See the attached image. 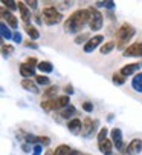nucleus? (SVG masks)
Listing matches in <instances>:
<instances>
[{
  "mask_svg": "<svg viewBox=\"0 0 142 155\" xmlns=\"http://www.w3.org/2000/svg\"><path fill=\"white\" fill-rule=\"evenodd\" d=\"M41 150H43V144H40V143L34 144V147H32L34 155H41Z\"/></svg>",
  "mask_w": 142,
  "mask_h": 155,
  "instance_id": "obj_37",
  "label": "nucleus"
},
{
  "mask_svg": "<svg viewBox=\"0 0 142 155\" xmlns=\"http://www.w3.org/2000/svg\"><path fill=\"white\" fill-rule=\"evenodd\" d=\"M67 155H83L80 150H77V149H70V152L67 153Z\"/></svg>",
  "mask_w": 142,
  "mask_h": 155,
  "instance_id": "obj_44",
  "label": "nucleus"
},
{
  "mask_svg": "<svg viewBox=\"0 0 142 155\" xmlns=\"http://www.w3.org/2000/svg\"><path fill=\"white\" fill-rule=\"evenodd\" d=\"M75 114H77L75 106H74V104H69V106H66V107L61 109V114H60V115H61L63 118H67V120H69V118H72Z\"/></svg>",
  "mask_w": 142,
  "mask_h": 155,
  "instance_id": "obj_20",
  "label": "nucleus"
},
{
  "mask_svg": "<svg viewBox=\"0 0 142 155\" xmlns=\"http://www.w3.org/2000/svg\"><path fill=\"white\" fill-rule=\"evenodd\" d=\"M113 141H112V138L109 140V138H106V140H103V141H98V149H99V152H103L104 155H112V150H113Z\"/></svg>",
  "mask_w": 142,
  "mask_h": 155,
  "instance_id": "obj_13",
  "label": "nucleus"
},
{
  "mask_svg": "<svg viewBox=\"0 0 142 155\" xmlns=\"http://www.w3.org/2000/svg\"><path fill=\"white\" fill-rule=\"evenodd\" d=\"M104 6L107 9H113L115 8V0H103V2H96V8Z\"/></svg>",
  "mask_w": 142,
  "mask_h": 155,
  "instance_id": "obj_31",
  "label": "nucleus"
},
{
  "mask_svg": "<svg viewBox=\"0 0 142 155\" xmlns=\"http://www.w3.org/2000/svg\"><path fill=\"white\" fill-rule=\"evenodd\" d=\"M69 104H70L69 95H60V97L55 98V106H57V109H63V107H66V106H69Z\"/></svg>",
  "mask_w": 142,
  "mask_h": 155,
  "instance_id": "obj_23",
  "label": "nucleus"
},
{
  "mask_svg": "<svg viewBox=\"0 0 142 155\" xmlns=\"http://www.w3.org/2000/svg\"><path fill=\"white\" fill-rule=\"evenodd\" d=\"M0 15H2V18H3V21H6V23L12 28V29H17V26H18V18L12 14V11H9L8 8H2V11H0Z\"/></svg>",
  "mask_w": 142,
  "mask_h": 155,
  "instance_id": "obj_7",
  "label": "nucleus"
},
{
  "mask_svg": "<svg viewBox=\"0 0 142 155\" xmlns=\"http://www.w3.org/2000/svg\"><path fill=\"white\" fill-rule=\"evenodd\" d=\"M12 40H14L15 43H20V41H21V34H20L18 31H14V35H12Z\"/></svg>",
  "mask_w": 142,
  "mask_h": 155,
  "instance_id": "obj_41",
  "label": "nucleus"
},
{
  "mask_svg": "<svg viewBox=\"0 0 142 155\" xmlns=\"http://www.w3.org/2000/svg\"><path fill=\"white\" fill-rule=\"evenodd\" d=\"M107 135H109V129H107V127H101V129H99V132H98V141L106 140V138H107Z\"/></svg>",
  "mask_w": 142,
  "mask_h": 155,
  "instance_id": "obj_33",
  "label": "nucleus"
},
{
  "mask_svg": "<svg viewBox=\"0 0 142 155\" xmlns=\"http://www.w3.org/2000/svg\"><path fill=\"white\" fill-rule=\"evenodd\" d=\"M110 138L113 141V146L118 150H124V140H122V130L119 127H115L110 132Z\"/></svg>",
  "mask_w": 142,
  "mask_h": 155,
  "instance_id": "obj_8",
  "label": "nucleus"
},
{
  "mask_svg": "<svg viewBox=\"0 0 142 155\" xmlns=\"http://www.w3.org/2000/svg\"><path fill=\"white\" fill-rule=\"evenodd\" d=\"M37 143H40L43 146H49L51 144V138L49 137H43V135H37Z\"/></svg>",
  "mask_w": 142,
  "mask_h": 155,
  "instance_id": "obj_34",
  "label": "nucleus"
},
{
  "mask_svg": "<svg viewBox=\"0 0 142 155\" xmlns=\"http://www.w3.org/2000/svg\"><path fill=\"white\" fill-rule=\"evenodd\" d=\"M2 5H3L5 8H8L9 11H15V9H18V5H17L15 0H2Z\"/></svg>",
  "mask_w": 142,
  "mask_h": 155,
  "instance_id": "obj_30",
  "label": "nucleus"
},
{
  "mask_svg": "<svg viewBox=\"0 0 142 155\" xmlns=\"http://www.w3.org/2000/svg\"><path fill=\"white\" fill-rule=\"evenodd\" d=\"M21 147H23V150H25V152H31V149H32V147L29 146V143H23Z\"/></svg>",
  "mask_w": 142,
  "mask_h": 155,
  "instance_id": "obj_43",
  "label": "nucleus"
},
{
  "mask_svg": "<svg viewBox=\"0 0 142 155\" xmlns=\"http://www.w3.org/2000/svg\"><path fill=\"white\" fill-rule=\"evenodd\" d=\"M67 129L72 132V134H81L83 121H81L80 118H72V120H69V123H67Z\"/></svg>",
  "mask_w": 142,
  "mask_h": 155,
  "instance_id": "obj_16",
  "label": "nucleus"
},
{
  "mask_svg": "<svg viewBox=\"0 0 142 155\" xmlns=\"http://www.w3.org/2000/svg\"><path fill=\"white\" fill-rule=\"evenodd\" d=\"M23 45H25L26 48H32V49H37V48H38V45H37V43H34L32 40H26V41H23Z\"/></svg>",
  "mask_w": 142,
  "mask_h": 155,
  "instance_id": "obj_38",
  "label": "nucleus"
},
{
  "mask_svg": "<svg viewBox=\"0 0 142 155\" xmlns=\"http://www.w3.org/2000/svg\"><path fill=\"white\" fill-rule=\"evenodd\" d=\"M31 9H37V6H38V0H23Z\"/></svg>",
  "mask_w": 142,
  "mask_h": 155,
  "instance_id": "obj_35",
  "label": "nucleus"
},
{
  "mask_svg": "<svg viewBox=\"0 0 142 155\" xmlns=\"http://www.w3.org/2000/svg\"><path fill=\"white\" fill-rule=\"evenodd\" d=\"M25 31H26V34L29 35V38H31V40H37V38L40 37V32H38V29H37L34 25H31V23L25 25Z\"/></svg>",
  "mask_w": 142,
  "mask_h": 155,
  "instance_id": "obj_21",
  "label": "nucleus"
},
{
  "mask_svg": "<svg viewBox=\"0 0 142 155\" xmlns=\"http://www.w3.org/2000/svg\"><path fill=\"white\" fill-rule=\"evenodd\" d=\"M87 9H89V14H90V17H89V28L92 31H99L103 28V25H104V15L98 11L96 6H89Z\"/></svg>",
  "mask_w": 142,
  "mask_h": 155,
  "instance_id": "obj_4",
  "label": "nucleus"
},
{
  "mask_svg": "<svg viewBox=\"0 0 142 155\" xmlns=\"http://www.w3.org/2000/svg\"><path fill=\"white\" fill-rule=\"evenodd\" d=\"M125 57H142V41H136L124 49Z\"/></svg>",
  "mask_w": 142,
  "mask_h": 155,
  "instance_id": "obj_9",
  "label": "nucleus"
},
{
  "mask_svg": "<svg viewBox=\"0 0 142 155\" xmlns=\"http://www.w3.org/2000/svg\"><path fill=\"white\" fill-rule=\"evenodd\" d=\"M113 49H115V41H113V40H109V41H104L103 45H101L99 52L106 55V54H110Z\"/></svg>",
  "mask_w": 142,
  "mask_h": 155,
  "instance_id": "obj_24",
  "label": "nucleus"
},
{
  "mask_svg": "<svg viewBox=\"0 0 142 155\" xmlns=\"http://www.w3.org/2000/svg\"><path fill=\"white\" fill-rule=\"evenodd\" d=\"M57 94H58V86H49L47 89H44L43 97L44 98H57Z\"/></svg>",
  "mask_w": 142,
  "mask_h": 155,
  "instance_id": "obj_25",
  "label": "nucleus"
},
{
  "mask_svg": "<svg viewBox=\"0 0 142 155\" xmlns=\"http://www.w3.org/2000/svg\"><path fill=\"white\" fill-rule=\"evenodd\" d=\"M34 78H35L37 84H40V86H49V84H51V78L47 77L46 74H43V75H35Z\"/></svg>",
  "mask_w": 142,
  "mask_h": 155,
  "instance_id": "obj_27",
  "label": "nucleus"
},
{
  "mask_svg": "<svg viewBox=\"0 0 142 155\" xmlns=\"http://www.w3.org/2000/svg\"><path fill=\"white\" fill-rule=\"evenodd\" d=\"M70 152V147L67 144H60L57 146V149L54 150V155H67Z\"/></svg>",
  "mask_w": 142,
  "mask_h": 155,
  "instance_id": "obj_28",
  "label": "nucleus"
},
{
  "mask_svg": "<svg viewBox=\"0 0 142 155\" xmlns=\"http://www.w3.org/2000/svg\"><path fill=\"white\" fill-rule=\"evenodd\" d=\"M136 29L130 23H122L116 31V38H118V48H124L127 43L134 37Z\"/></svg>",
  "mask_w": 142,
  "mask_h": 155,
  "instance_id": "obj_2",
  "label": "nucleus"
},
{
  "mask_svg": "<svg viewBox=\"0 0 142 155\" xmlns=\"http://www.w3.org/2000/svg\"><path fill=\"white\" fill-rule=\"evenodd\" d=\"M37 69L41 71L43 74H51L54 71V64L51 61H40L38 66H37Z\"/></svg>",
  "mask_w": 142,
  "mask_h": 155,
  "instance_id": "obj_22",
  "label": "nucleus"
},
{
  "mask_svg": "<svg viewBox=\"0 0 142 155\" xmlns=\"http://www.w3.org/2000/svg\"><path fill=\"white\" fill-rule=\"evenodd\" d=\"M90 40V34L89 32H83V34H78L75 37V43L77 45H81V43H87Z\"/></svg>",
  "mask_w": 142,
  "mask_h": 155,
  "instance_id": "obj_29",
  "label": "nucleus"
},
{
  "mask_svg": "<svg viewBox=\"0 0 142 155\" xmlns=\"http://www.w3.org/2000/svg\"><path fill=\"white\" fill-rule=\"evenodd\" d=\"M41 17H43V23L47 26H54L58 25L63 20V14L55 8V6H46L41 11Z\"/></svg>",
  "mask_w": 142,
  "mask_h": 155,
  "instance_id": "obj_3",
  "label": "nucleus"
},
{
  "mask_svg": "<svg viewBox=\"0 0 142 155\" xmlns=\"http://www.w3.org/2000/svg\"><path fill=\"white\" fill-rule=\"evenodd\" d=\"M142 152V140L140 138H133L130 141V144L127 146V150L125 153L127 155H137Z\"/></svg>",
  "mask_w": 142,
  "mask_h": 155,
  "instance_id": "obj_11",
  "label": "nucleus"
},
{
  "mask_svg": "<svg viewBox=\"0 0 142 155\" xmlns=\"http://www.w3.org/2000/svg\"><path fill=\"white\" fill-rule=\"evenodd\" d=\"M112 81H113V84H116V86H121V84H124V83L127 81V77L122 75L121 72H115V74L112 75Z\"/></svg>",
  "mask_w": 142,
  "mask_h": 155,
  "instance_id": "obj_26",
  "label": "nucleus"
},
{
  "mask_svg": "<svg viewBox=\"0 0 142 155\" xmlns=\"http://www.w3.org/2000/svg\"><path fill=\"white\" fill-rule=\"evenodd\" d=\"M72 3H74V0H64V2H63V8H70Z\"/></svg>",
  "mask_w": 142,
  "mask_h": 155,
  "instance_id": "obj_42",
  "label": "nucleus"
},
{
  "mask_svg": "<svg viewBox=\"0 0 142 155\" xmlns=\"http://www.w3.org/2000/svg\"><path fill=\"white\" fill-rule=\"evenodd\" d=\"M140 66H142V64H140V63H137V61H136V63H130V64H124L122 68H121V71H119V72H121L122 75L128 77V75H133L136 71H139Z\"/></svg>",
  "mask_w": 142,
  "mask_h": 155,
  "instance_id": "obj_14",
  "label": "nucleus"
},
{
  "mask_svg": "<svg viewBox=\"0 0 142 155\" xmlns=\"http://www.w3.org/2000/svg\"><path fill=\"white\" fill-rule=\"evenodd\" d=\"M131 86L136 92H140L142 94V72H137L134 74L133 80H131Z\"/></svg>",
  "mask_w": 142,
  "mask_h": 155,
  "instance_id": "obj_19",
  "label": "nucleus"
},
{
  "mask_svg": "<svg viewBox=\"0 0 142 155\" xmlns=\"http://www.w3.org/2000/svg\"><path fill=\"white\" fill-rule=\"evenodd\" d=\"M101 43H104V35H101V34H96V35H93V37H90V40L87 41V43H84V46H83V49H84V52H93L95 49H96Z\"/></svg>",
  "mask_w": 142,
  "mask_h": 155,
  "instance_id": "obj_5",
  "label": "nucleus"
},
{
  "mask_svg": "<svg viewBox=\"0 0 142 155\" xmlns=\"http://www.w3.org/2000/svg\"><path fill=\"white\" fill-rule=\"evenodd\" d=\"M89 17H90V14H89V9L87 8L86 9H77V11H74L72 14L66 18L63 28L69 34H77L86 25H89Z\"/></svg>",
  "mask_w": 142,
  "mask_h": 155,
  "instance_id": "obj_1",
  "label": "nucleus"
},
{
  "mask_svg": "<svg viewBox=\"0 0 142 155\" xmlns=\"http://www.w3.org/2000/svg\"><path fill=\"white\" fill-rule=\"evenodd\" d=\"M26 63H29V64H32V66H35V68H37L40 61H37L35 57H28V58H26Z\"/></svg>",
  "mask_w": 142,
  "mask_h": 155,
  "instance_id": "obj_39",
  "label": "nucleus"
},
{
  "mask_svg": "<svg viewBox=\"0 0 142 155\" xmlns=\"http://www.w3.org/2000/svg\"><path fill=\"white\" fill-rule=\"evenodd\" d=\"M83 109L86 110V112H93V103H90V101H84L83 103Z\"/></svg>",
  "mask_w": 142,
  "mask_h": 155,
  "instance_id": "obj_36",
  "label": "nucleus"
},
{
  "mask_svg": "<svg viewBox=\"0 0 142 155\" xmlns=\"http://www.w3.org/2000/svg\"><path fill=\"white\" fill-rule=\"evenodd\" d=\"M21 87H23V89H26V91H29V92H32V94H38L40 92L37 81H32L31 78L21 80Z\"/></svg>",
  "mask_w": 142,
  "mask_h": 155,
  "instance_id": "obj_15",
  "label": "nucleus"
},
{
  "mask_svg": "<svg viewBox=\"0 0 142 155\" xmlns=\"http://www.w3.org/2000/svg\"><path fill=\"white\" fill-rule=\"evenodd\" d=\"M118 155H121V153H118Z\"/></svg>",
  "mask_w": 142,
  "mask_h": 155,
  "instance_id": "obj_45",
  "label": "nucleus"
},
{
  "mask_svg": "<svg viewBox=\"0 0 142 155\" xmlns=\"http://www.w3.org/2000/svg\"><path fill=\"white\" fill-rule=\"evenodd\" d=\"M41 109L46 110V112H51V110H55L57 106H55V98H44L41 101Z\"/></svg>",
  "mask_w": 142,
  "mask_h": 155,
  "instance_id": "obj_18",
  "label": "nucleus"
},
{
  "mask_svg": "<svg viewBox=\"0 0 142 155\" xmlns=\"http://www.w3.org/2000/svg\"><path fill=\"white\" fill-rule=\"evenodd\" d=\"M11 26L6 23V21H3L2 20V23H0V32H2V38L3 40H12V32H11V29H9Z\"/></svg>",
  "mask_w": 142,
  "mask_h": 155,
  "instance_id": "obj_17",
  "label": "nucleus"
},
{
  "mask_svg": "<svg viewBox=\"0 0 142 155\" xmlns=\"http://www.w3.org/2000/svg\"><path fill=\"white\" fill-rule=\"evenodd\" d=\"M17 5H18V11H20V17H21V20H23V23L28 25L29 21H31V18H32L31 8H29L25 2H17Z\"/></svg>",
  "mask_w": 142,
  "mask_h": 155,
  "instance_id": "obj_10",
  "label": "nucleus"
},
{
  "mask_svg": "<svg viewBox=\"0 0 142 155\" xmlns=\"http://www.w3.org/2000/svg\"><path fill=\"white\" fill-rule=\"evenodd\" d=\"M64 92H66V95L74 94V86H72V84H66V86H64Z\"/></svg>",
  "mask_w": 142,
  "mask_h": 155,
  "instance_id": "obj_40",
  "label": "nucleus"
},
{
  "mask_svg": "<svg viewBox=\"0 0 142 155\" xmlns=\"http://www.w3.org/2000/svg\"><path fill=\"white\" fill-rule=\"evenodd\" d=\"M96 124H98V121H96V120H92L90 117L84 118V121H83V129H81V135H83L84 138H87V137L93 135L95 129H96Z\"/></svg>",
  "mask_w": 142,
  "mask_h": 155,
  "instance_id": "obj_6",
  "label": "nucleus"
},
{
  "mask_svg": "<svg viewBox=\"0 0 142 155\" xmlns=\"http://www.w3.org/2000/svg\"><path fill=\"white\" fill-rule=\"evenodd\" d=\"M18 71L21 74V77H25V78H29V77H34L35 75V66L29 64V63H20L18 66Z\"/></svg>",
  "mask_w": 142,
  "mask_h": 155,
  "instance_id": "obj_12",
  "label": "nucleus"
},
{
  "mask_svg": "<svg viewBox=\"0 0 142 155\" xmlns=\"http://www.w3.org/2000/svg\"><path fill=\"white\" fill-rule=\"evenodd\" d=\"M14 51H15V49H14V46H12V45H2V54H3L5 57L11 55Z\"/></svg>",
  "mask_w": 142,
  "mask_h": 155,
  "instance_id": "obj_32",
  "label": "nucleus"
}]
</instances>
